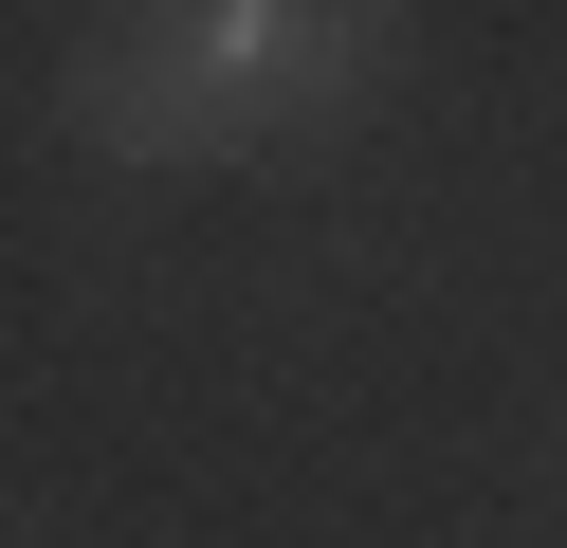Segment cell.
<instances>
[{"label":"cell","mask_w":567,"mask_h":548,"mask_svg":"<svg viewBox=\"0 0 567 548\" xmlns=\"http://www.w3.org/2000/svg\"><path fill=\"white\" fill-rule=\"evenodd\" d=\"M238 55H257L275 110H348L384 55H403V0H238Z\"/></svg>","instance_id":"7a4b0ae2"},{"label":"cell","mask_w":567,"mask_h":548,"mask_svg":"<svg viewBox=\"0 0 567 548\" xmlns=\"http://www.w3.org/2000/svg\"><path fill=\"white\" fill-rule=\"evenodd\" d=\"M74 128L128 165H238L275 128L257 55H238V0H111L74 37Z\"/></svg>","instance_id":"6da1fadb"}]
</instances>
